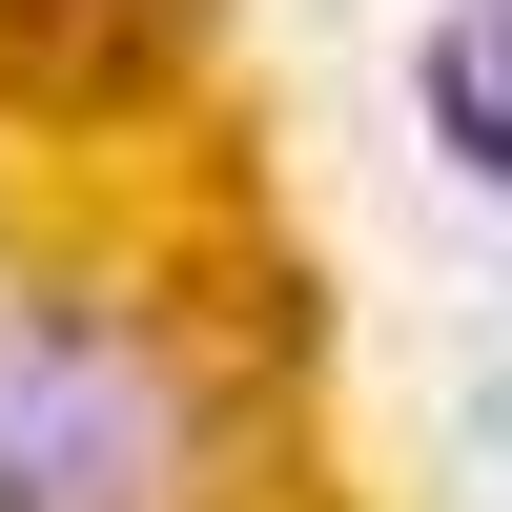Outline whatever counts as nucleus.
<instances>
[{
  "label": "nucleus",
  "instance_id": "nucleus-1",
  "mask_svg": "<svg viewBox=\"0 0 512 512\" xmlns=\"http://www.w3.org/2000/svg\"><path fill=\"white\" fill-rule=\"evenodd\" d=\"M205 369L144 287H0V512H185Z\"/></svg>",
  "mask_w": 512,
  "mask_h": 512
},
{
  "label": "nucleus",
  "instance_id": "nucleus-2",
  "mask_svg": "<svg viewBox=\"0 0 512 512\" xmlns=\"http://www.w3.org/2000/svg\"><path fill=\"white\" fill-rule=\"evenodd\" d=\"M164 62H185V0H0V103L21 123L164 103Z\"/></svg>",
  "mask_w": 512,
  "mask_h": 512
},
{
  "label": "nucleus",
  "instance_id": "nucleus-3",
  "mask_svg": "<svg viewBox=\"0 0 512 512\" xmlns=\"http://www.w3.org/2000/svg\"><path fill=\"white\" fill-rule=\"evenodd\" d=\"M431 123L472 185H512V0H472V21H431Z\"/></svg>",
  "mask_w": 512,
  "mask_h": 512
}]
</instances>
